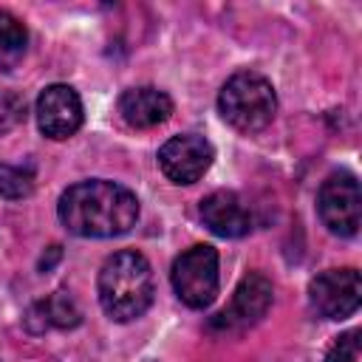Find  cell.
<instances>
[{
  "instance_id": "cell-1",
  "label": "cell",
  "mask_w": 362,
  "mask_h": 362,
  "mask_svg": "<svg viewBox=\"0 0 362 362\" xmlns=\"http://www.w3.org/2000/svg\"><path fill=\"white\" fill-rule=\"evenodd\" d=\"M57 215L62 226L79 238H116L136 226L139 198L107 178H90L59 195Z\"/></svg>"
},
{
  "instance_id": "cell-2",
  "label": "cell",
  "mask_w": 362,
  "mask_h": 362,
  "mask_svg": "<svg viewBox=\"0 0 362 362\" xmlns=\"http://www.w3.org/2000/svg\"><path fill=\"white\" fill-rule=\"evenodd\" d=\"M96 291H99V305L110 320L130 322L141 317L156 294L150 260L136 249L110 255L99 269Z\"/></svg>"
},
{
  "instance_id": "cell-3",
  "label": "cell",
  "mask_w": 362,
  "mask_h": 362,
  "mask_svg": "<svg viewBox=\"0 0 362 362\" xmlns=\"http://www.w3.org/2000/svg\"><path fill=\"white\" fill-rule=\"evenodd\" d=\"M221 116L240 133L263 130L277 113V93L272 82L255 71H240L229 76L218 93Z\"/></svg>"
},
{
  "instance_id": "cell-4",
  "label": "cell",
  "mask_w": 362,
  "mask_h": 362,
  "mask_svg": "<svg viewBox=\"0 0 362 362\" xmlns=\"http://www.w3.org/2000/svg\"><path fill=\"white\" fill-rule=\"evenodd\" d=\"M178 300L189 308H206L218 294V252L209 243H195L173 260L170 272Z\"/></svg>"
},
{
  "instance_id": "cell-5",
  "label": "cell",
  "mask_w": 362,
  "mask_h": 362,
  "mask_svg": "<svg viewBox=\"0 0 362 362\" xmlns=\"http://www.w3.org/2000/svg\"><path fill=\"white\" fill-rule=\"evenodd\" d=\"M317 212L328 232L339 238H354L359 232V218H362L359 181L351 173L328 175L317 192Z\"/></svg>"
},
{
  "instance_id": "cell-6",
  "label": "cell",
  "mask_w": 362,
  "mask_h": 362,
  "mask_svg": "<svg viewBox=\"0 0 362 362\" xmlns=\"http://www.w3.org/2000/svg\"><path fill=\"white\" fill-rule=\"evenodd\" d=\"M308 303L322 320H345L362 303V280L356 269H328L308 283Z\"/></svg>"
},
{
  "instance_id": "cell-7",
  "label": "cell",
  "mask_w": 362,
  "mask_h": 362,
  "mask_svg": "<svg viewBox=\"0 0 362 362\" xmlns=\"http://www.w3.org/2000/svg\"><path fill=\"white\" fill-rule=\"evenodd\" d=\"M272 297H274L272 283H269L260 272H249V274L238 283V288H235L229 305L212 317V328H218V331H223V334L246 331L249 325H255V322L263 320V314H266L269 305H272Z\"/></svg>"
},
{
  "instance_id": "cell-8",
  "label": "cell",
  "mask_w": 362,
  "mask_h": 362,
  "mask_svg": "<svg viewBox=\"0 0 362 362\" xmlns=\"http://www.w3.org/2000/svg\"><path fill=\"white\" fill-rule=\"evenodd\" d=\"M215 150L204 136L181 133L161 144L158 167L173 184H195L212 164Z\"/></svg>"
},
{
  "instance_id": "cell-9",
  "label": "cell",
  "mask_w": 362,
  "mask_h": 362,
  "mask_svg": "<svg viewBox=\"0 0 362 362\" xmlns=\"http://www.w3.org/2000/svg\"><path fill=\"white\" fill-rule=\"evenodd\" d=\"M37 127L48 139H68L82 127V99L71 85H48L37 96Z\"/></svg>"
},
{
  "instance_id": "cell-10",
  "label": "cell",
  "mask_w": 362,
  "mask_h": 362,
  "mask_svg": "<svg viewBox=\"0 0 362 362\" xmlns=\"http://www.w3.org/2000/svg\"><path fill=\"white\" fill-rule=\"evenodd\" d=\"M201 221L218 238H243L252 229V215L229 189H215L201 201Z\"/></svg>"
},
{
  "instance_id": "cell-11",
  "label": "cell",
  "mask_w": 362,
  "mask_h": 362,
  "mask_svg": "<svg viewBox=\"0 0 362 362\" xmlns=\"http://www.w3.org/2000/svg\"><path fill=\"white\" fill-rule=\"evenodd\" d=\"M119 113L122 119L136 127V130H147V127H156L161 122L170 119L173 113V99L158 90V88H130L119 96Z\"/></svg>"
},
{
  "instance_id": "cell-12",
  "label": "cell",
  "mask_w": 362,
  "mask_h": 362,
  "mask_svg": "<svg viewBox=\"0 0 362 362\" xmlns=\"http://www.w3.org/2000/svg\"><path fill=\"white\" fill-rule=\"evenodd\" d=\"M79 320H82V314H79L74 297H68L65 291H54L28 308L25 325H28V331L42 334L48 328H74V325H79Z\"/></svg>"
},
{
  "instance_id": "cell-13",
  "label": "cell",
  "mask_w": 362,
  "mask_h": 362,
  "mask_svg": "<svg viewBox=\"0 0 362 362\" xmlns=\"http://www.w3.org/2000/svg\"><path fill=\"white\" fill-rule=\"evenodd\" d=\"M25 45H28V31L25 25L0 8V71H11L20 65V59L25 57Z\"/></svg>"
},
{
  "instance_id": "cell-14",
  "label": "cell",
  "mask_w": 362,
  "mask_h": 362,
  "mask_svg": "<svg viewBox=\"0 0 362 362\" xmlns=\"http://www.w3.org/2000/svg\"><path fill=\"white\" fill-rule=\"evenodd\" d=\"M34 192V173L31 167L20 164H0V195L8 201L28 198Z\"/></svg>"
},
{
  "instance_id": "cell-15",
  "label": "cell",
  "mask_w": 362,
  "mask_h": 362,
  "mask_svg": "<svg viewBox=\"0 0 362 362\" xmlns=\"http://www.w3.org/2000/svg\"><path fill=\"white\" fill-rule=\"evenodd\" d=\"M25 119V102L17 90L0 88V136L14 130Z\"/></svg>"
},
{
  "instance_id": "cell-16",
  "label": "cell",
  "mask_w": 362,
  "mask_h": 362,
  "mask_svg": "<svg viewBox=\"0 0 362 362\" xmlns=\"http://www.w3.org/2000/svg\"><path fill=\"white\" fill-rule=\"evenodd\" d=\"M356 356H359V331L354 328L337 337V342L325 354V362H356Z\"/></svg>"
}]
</instances>
